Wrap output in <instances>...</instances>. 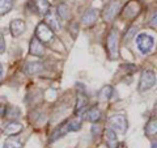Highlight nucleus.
Listing matches in <instances>:
<instances>
[{
	"label": "nucleus",
	"mask_w": 157,
	"mask_h": 148,
	"mask_svg": "<svg viewBox=\"0 0 157 148\" xmlns=\"http://www.w3.org/2000/svg\"><path fill=\"white\" fill-rule=\"evenodd\" d=\"M156 84V75L152 70H144L140 75L139 80V92H145L149 91L152 87Z\"/></svg>",
	"instance_id": "20e7f679"
},
{
	"label": "nucleus",
	"mask_w": 157,
	"mask_h": 148,
	"mask_svg": "<svg viewBox=\"0 0 157 148\" xmlns=\"http://www.w3.org/2000/svg\"><path fill=\"white\" fill-rule=\"evenodd\" d=\"M36 3H37V8L39 13H42V14H46L48 12V9L51 8L47 0H36Z\"/></svg>",
	"instance_id": "b1692460"
},
{
	"label": "nucleus",
	"mask_w": 157,
	"mask_h": 148,
	"mask_svg": "<svg viewBox=\"0 0 157 148\" xmlns=\"http://www.w3.org/2000/svg\"><path fill=\"white\" fill-rule=\"evenodd\" d=\"M101 132H102V127L100 125H94V126H92V135L93 136H100L101 135Z\"/></svg>",
	"instance_id": "393cba45"
},
{
	"label": "nucleus",
	"mask_w": 157,
	"mask_h": 148,
	"mask_svg": "<svg viewBox=\"0 0 157 148\" xmlns=\"http://www.w3.org/2000/svg\"><path fill=\"white\" fill-rule=\"evenodd\" d=\"M21 111H20L18 107L16 106H7V111H6V117L11 118V119H16V118L20 117Z\"/></svg>",
	"instance_id": "5701e85b"
},
{
	"label": "nucleus",
	"mask_w": 157,
	"mask_h": 148,
	"mask_svg": "<svg viewBox=\"0 0 157 148\" xmlns=\"http://www.w3.org/2000/svg\"><path fill=\"white\" fill-rule=\"evenodd\" d=\"M135 32H136V28H132V29H130L128 33H127V36L124 37V41H126V42H128V41H130V38H132V37L135 36Z\"/></svg>",
	"instance_id": "bb28decb"
},
{
	"label": "nucleus",
	"mask_w": 157,
	"mask_h": 148,
	"mask_svg": "<svg viewBox=\"0 0 157 148\" xmlns=\"http://www.w3.org/2000/svg\"><path fill=\"white\" fill-rule=\"evenodd\" d=\"M155 114L157 115V103H156V106H155Z\"/></svg>",
	"instance_id": "2f4dec72"
},
{
	"label": "nucleus",
	"mask_w": 157,
	"mask_h": 148,
	"mask_svg": "<svg viewBox=\"0 0 157 148\" xmlns=\"http://www.w3.org/2000/svg\"><path fill=\"white\" fill-rule=\"evenodd\" d=\"M9 29H11V33H12L13 37H20L24 32H25L26 24L21 18H14L11 21V24H9Z\"/></svg>",
	"instance_id": "9b49d317"
},
{
	"label": "nucleus",
	"mask_w": 157,
	"mask_h": 148,
	"mask_svg": "<svg viewBox=\"0 0 157 148\" xmlns=\"http://www.w3.org/2000/svg\"><path fill=\"white\" fill-rule=\"evenodd\" d=\"M81 129V121L78 119H71V121H67L64 123H62L60 126H58L55 130L52 131V134L50 136V142H55L58 139L63 138L68 132H72V131H78Z\"/></svg>",
	"instance_id": "f257e3e1"
},
{
	"label": "nucleus",
	"mask_w": 157,
	"mask_h": 148,
	"mask_svg": "<svg viewBox=\"0 0 157 148\" xmlns=\"http://www.w3.org/2000/svg\"><path fill=\"white\" fill-rule=\"evenodd\" d=\"M36 37L42 43H48L54 39V30L45 21H42V22H39L36 28Z\"/></svg>",
	"instance_id": "39448f33"
},
{
	"label": "nucleus",
	"mask_w": 157,
	"mask_h": 148,
	"mask_svg": "<svg viewBox=\"0 0 157 148\" xmlns=\"http://www.w3.org/2000/svg\"><path fill=\"white\" fill-rule=\"evenodd\" d=\"M13 8V0H0V16H4L11 12Z\"/></svg>",
	"instance_id": "6ab92c4d"
},
{
	"label": "nucleus",
	"mask_w": 157,
	"mask_h": 148,
	"mask_svg": "<svg viewBox=\"0 0 157 148\" xmlns=\"http://www.w3.org/2000/svg\"><path fill=\"white\" fill-rule=\"evenodd\" d=\"M29 53L34 56H42L45 54V46L39 41L37 37H34L30 41V46H29Z\"/></svg>",
	"instance_id": "4468645a"
},
{
	"label": "nucleus",
	"mask_w": 157,
	"mask_h": 148,
	"mask_svg": "<svg viewBox=\"0 0 157 148\" xmlns=\"http://www.w3.org/2000/svg\"><path fill=\"white\" fill-rule=\"evenodd\" d=\"M151 148H157V140H153V142H152Z\"/></svg>",
	"instance_id": "c756f323"
},
{
	"label": "nucleus",
	"mask_w": 157,
	"mask_h": 148,
	"mask_svg": "<svg viewBox=\"0 0 157 148\" xmlns=\"http://www.w3.org/2000/svg\"><path fill=\"white\" fill-rule=\"evenodd\" d=\"M98 16H100V12H98V9L96 8H92V9H88V11H85V13L82 14L81 17V22L82 25L85 26H92L94 25Z\"/></svg>",
	"instance_id": "9d476101"
},
{
	"label": "nucleus",
	"mask_w": 157,
	"mask_h": 148,
	"mask_svg": "<svg viewBox=\"0 0 157 148\" xmlns=\"http://www.w3.org/2000/svg\"><path fill=\"white\" fill-rule=\"evenodd\" d=\"M58 12H56V9H54V8H50L48 9V12L45 14V17H46V24L48 26H50L54 32H58V30H60V21H59V18H58Z\"/></svg>",
	"instance_id": "1a4fd4ad"
},
{
	"label": "nucleus",
	"mask_w": 157,
	"mask_h": 148,
	"mask_svg": "<svg viewBox=\"0 0 157 148\" xmlns=\"http://www.w3.org/2000/svg\"><path fill=\"white\" fill-rule=\"evenodd\" d=\"M119 12H121V2L119 0H113V2H110L104 8L102 18H104L106 22H111V21H114V18L119 14Z\"/></svg>",
	"instance_id": "423d86ee"
},
{
	"label": "nucleus",
	"mask_w": 157,
	"mask_h": 148,
	"mask_svg": "<svg viewBox=\"0 0 157 148\" xmlns=\"http://www.w3.org/2000/svg\"><path fill=\"white\" fill-rule=\"evenodd\" d=\"M104 138L107 148H118V138L115 135V131L113 129H106L104 131Z\"/></svg>",
	"instance_id": "dca6fc26"
},
{
	"label": "nucleus",
	"mask_w": 157,
	"mask_h": 148,
	"mask_svg": "<svg viewBox=\"0 0 157 148\" xmlns=\"http://www.w3.org/2000/svg\"><path fill=\"white\" fill-rule=\"evenodd\" d=\"M4 51H6V39L0 34V54H3Z\"/></svg>",
	"instance_id": "cd10ccee"
},
{
	"label": "nucleus",
	"mask_w": 157,
	"mask_h": 148,
	"mask_svg": "<svg viewBox=\"0 0 157 148\" xmlns=\"http://www.w3.org/2000/svg\"><path fill=\"white\" fill-rule=\"evenodd\" d=\"M109 127L113 130H117L119 132H126L127 129H128V122H127V118L122 114H115V115H111L109 118Z\"/></svg>",
	"instance_id": "0eeeda50"
},
{
	"label": "nucleus",
	"mask_w": 157,
	"mask_h": 148,
	"mask_svg": "<svg viewBox=\"0 0 157 148\" xmlns=\"http://www.w3.org/2000/svg\"><path fill=\"white\" fill-rule=\"evenodd\" d=\"M56 12L59 14V17L63 18V20L68 18V16H70V8H68V6L66 3H60V4H59L58 8H56Z\"/></svg>",
	"instance_id": "4be33fe9"
},
{
	"label": "nucleus",
	"mask_w": 157,
	"mask_h": 148,
	"mask_svg": "<svg viewBox=\"0 0 157 148\" xmlns=\"http://www.w3.org/2000/svg\"><path fill=\"white\" fill-rule=\"evenodd\" d=\"M149 25L151 26H157V11H155L153 13L151 14V18H149Z\"/></svg>",
	"instance_id": "a878e982"
},
{
	"label": "nucleus",
	"mask_w": 157,
	"mask_h": 148,
	"mask_svg": "<svg viewBox=\"0 0 157 148\" xmlns=\"http://www.w3.org/2000/svg\"><path fill=\"white\" fill-rule=\"evenodd\" d=\"M106 47H107V53H109V58L110 59H117L119 56V33L114 28L109 32L106 37Z\"/></svg>",
	"instance_id": "f03ea898"
},
{
	"label": "nucleus",
	"mask_w": 157,
	"mask_h": 148,
	"mask_svg": "<svg viewBox=\"0 0 157 148\" xmlns=\"http://www.w3.org/2000/svg\"><path fill=\"white\" fill-rule=\"evenodd\" d=\"M101 117H102V115H101V110L98 109L97 106L90 107V109L85 113V119L89 121V122H92V123L98 122V121L101 119Z\"/></svg>",
	"instance_id": "f3484780"
},
{
	"label": "nucleus",
	"mask_w": 157,
	"mask_h": 148,
	"mask_svg": "<svg viewBox=\"0 0 157 148\" xmlns=\"http://www.w3.org/2000/svg\"><path fill=\"white\" fill-rule=\"evenodd\" d=\"M88 103H89V100L88 97L84 95V93H78L77 98H76V106H75V114H82L85 111V109L88 107Z\"/></svg>",
	"instance_id": "2eb2a0df"
},
{
	"label": "nucleus",
	"mask_w": 157,
	"mask_h": 148,
	"mask_svg": "<svg viewBox=\"0 0 157 148\" xmlns=\"http://www.w3.org/2000/svg\"><path fill=\"white\" fill-rule=\"evenodd\" d=\"M4 148H22V143L14 136H9L4 143Z\"/></svg>",
	"instance_id": "412c9836"
},
{
	"label": "nucleus",
	"mask_w": 157,
	"mask_h": 148,
	"mask_svg": "<svg viewBox=\"0 0 157 148\" xmlns=\"http://www.w3.org/2000/svg\"><path fill=\"white\" fill-rule=\"evenodd\" d=\"M113 95H114V88L110 87V85H105L100 92H98V98L102 101H107L113 97Z\"/></svg>",
	"instance_id": "a211bd4d"
},
{
	"label": "nucleus",
	"mask_w": 157,
	"mask_h": 148,
	"mask_svg": "<svg viewBox=\"0 0 157 148\" xmlns=\"http://www.w3.org/2000/svg\"><path fill=\"white\" fill-rule=\"evenodd\" d=\"M24 129V126L21 125L20 122H17L16 119H12L7 123H4V127H3V131L6 132L7 135L12 136V135H16L18 132H21Z\"/></svg>",
	"instance_id": "f8f14e48"
},
{
	"label": "nucleus",
	"mask_w": 157,
	"mask_h": 148,
	"mask_svg": "<svg viewBox=\"0 0 157 148\" xmlns=\"http://www.w3.org/2000/svg\"><path fill=\"white\" fill-rule=\"evenodd\" d=\"M2 76H3V66L0 64V79H2Z\"/></svg>",
	"instance_id": "7c9ffc66"
},
{
	"label": "nucleus",
	"mask_w": 157,
	"mask_h": 148,
	"mask_svg": "<svg viewBox=\"0 0 157 148\" xmlns=\"http://www.w3.org/2000/svg\"><path fill=\"white\" fill-rule=\"evenodd\" d=\"M135 43H136V47L143 55H147L152 51V49L155 47V39L152 36L147 33H140L136 36L135 39Z\"/></svg>",
	"instance_id": "7ed1b4c3"
},
{
	"label": "nucleus",
	"mask_w": 157,
	"mask_h": 148,
	"mask_svg": "<svg viewBox=\"0 0 157 148\" xmlns=\"http://www.w3.org/2000/svg\"><path fill=\"white\" fill-rule=\"evenodd\" d=\"M145 135L155 136L157 135V119H152L145 126Z\"/></svg>",
	"instance_id": "aec40b11"
},
{
	"label": "nucleus",
	"mask_w": 157,
	"mask_h": 148,
	"mask_svg": "<svg viewBox=\"0 0 157 148\" xmlns=\"http://www.w3.org/2000/svg\"><path fill=\"white\" fill-rule=\"evenodd\" d=\"M6 111H7V106L3 105V103H0V117H3L6 114Z\"/></svg>",
	"instance_id": "c85d7f7f"
},
{
	"label": "nucleus",
	"mask_w": 157,
	"mask_h": 148,
	"mask_svg": "<svg viewBox=\"0 0 157 148\" xmlns=\"http://www.w3.org/2000/svg\"><path fill=\"white\" fill-rule=\"evenodd\" d=\"M140 9H141V7H140L139 2H135V0L128 2L126 4V7L123 8V11H122V17L126 20H132L139 14Z\"/></svg>",
	"instance_id": "6e6552de"
},
{
	"label": "nucleus",
	"mask_w": 157,
	"mask_h": 148,
	"mask_svg": "<svg viewBox=\"0 0 157 148\" xmlns=\"http://www.w3.org/2000/svg\"><path fill=\"white\" fill-rule=\"evenodd\" d=\"M43 70H45V67L41 62H29L22 67V72L26 75H37V73H41Z\"/></svg>",
	"instance_id": "ddd939ff"
}]
</instances>
